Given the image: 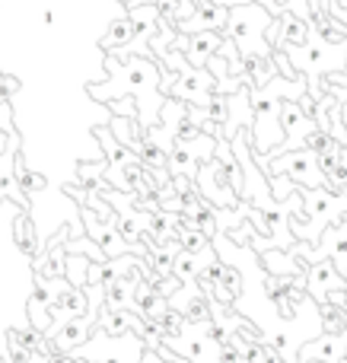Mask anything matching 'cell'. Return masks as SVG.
<instances>
[{
  "mask_svg": "<svg viewBox=\"0 0 347 363\" xmlns=\"http://www.w3.org/2000/svg\"><path fill=\"white\" fill-rule=\"evenodd\" d=\"M271 13L265 10V6H258V4H239V6H229V13H227V35L223 38H229V42L239 48V57H271V45L265 42V32H268V26H271Z\"/></svg>",
  "mask_w": 347,
  "mask_h": 363,
  "instance_id": "6da1fadb",
  "label": "cell"
},
{
  "mask_svg": "<svg viewBox=\"0 0 347 363\" xmlns=\"http://www.w3.org/2000/svg\"><path fill=\"white\" fill-rule=\"evenodd\" d=\"M268 172L290 179L297 188L303 185V188H309V191L325 188V176H322V169H319V157L312 150H293V153H287L284 160H271Z\"/></svg>",
  "mask_w": 347,
  "mask_h": 363,
  "instance_id": "7a4b0ae2",
  "label": "cell"
},
{
  "mask_svg": "<svg viewBox=\"0 0 347 363\" xmlns=\"http://www.w3.org/2000/svg\"><path fill=\"white\" fill-rule=\"evenodd\" d=\"M214 144H217V138H207V134H198L188 144H172L169 157H166V172H172L176 179L188 176L191 182L204 163L214 160Z\"/></svg>",
  "mask_w": 347,
  "mask_h": 363,
  "instance_id": "3957f363",
  "label": "cell"
},
{
  "mask_svg": "<svg viewBox=\"0 0 347 363\" xmlns=\"http://www.w3.org/2000/svg\"><path fill=\"white\" fill-rule=\"evenodd\" d=\"M214 93H217V80L207 74V70H195V67H188L185 74H178L176 77V83L169 86V99H176V102H185V106H191V108H207L210 106V99H214Z\"/></svg>",
  "mask_w": 347,
  "mask_h": 363,
  "instance_id": "277c9868",
  "label": "cell"
},
{
  "mask_svg": "<svg viewBox=\"0 0 347 363\" xmlns=\"http://www.w3.org/2000/svg\"><path fill=\"white\" fill-rule=\"evenodd\" d=\"M134 42V29H131V19L121 16L112 23V32H108L106 38H102V48L112 51V55H118L121 48H127V45Z\"/></svg>",
  "mask_w": 347,
  "mask_h": 363,
  "instance_id": "5b68a950",
  "label": "cell"
},
{
  "mask_svg": "<svg viewBox=\"0 0 347 363\" xmlns=\"http://www.w3.org/2000/svg\"><path fill=\"white\" fill-rule=\"evenodd\" d=\"M19 182H23V185L25 188H29V191H32V188H42L45 185V182H42V176H32V172H19Z\"/></svg>",
  "mask_w": 347,
  "mask_h": 363,
  "instance_id": "8992f818",
  "label": "cell"
},
{
  "mask_svg": "<svg viewBox=\"0 0 347 363\" xmlns=\"http://www.w3.org/2000/svg\"><path fill=\"white\" fill-rule=\"evenodd\" d=\"M42 23H45V26H51V23H55V13H51V10H45V16H42Z\"/></svg>",
  "mask_w": 347,
  "mask_h": 363,
  "instance_id": "52a82bcc",
  "label": "cell"
},
{
  "mask_svg": "<svg viewBox=\"0 0 347 363\" xmlns=\"http://www.w3.org/2000/svg\"><path fill=\"white\" fill-rule=\"evenodd\" d=\"M121 4H127V6H134V4H140V0H121Z\"/></svg>",
  "mask_w": 347,
  "mask_h": 363,
  "instance_id": "ba28073f",
  "label": "cell"
}]
</instances>
